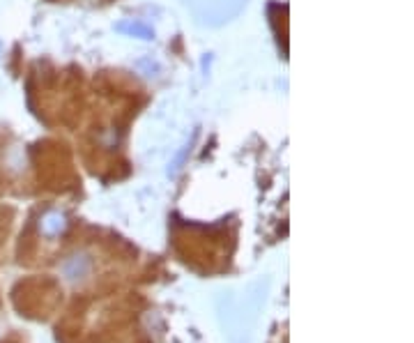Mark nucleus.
I'll return each mask as SVG.
<instances>
[{
    "label": "nucleus",
    "instance_id": "f257e3e1",
    "mask_svg": "<svg viewBox=\"0 0 414 343\" xmlns=\"http://www.w3.org/2000/svg\"><path fill=\"white\" fill-rule=\"evenodd\" d=\"M62 228V217L58 212H51V214H46L44 219H42V231H44L46 235H55Z\"/></svg>",
    "mask_w": 414,
    "mask_h": 343
}]
</instances>
